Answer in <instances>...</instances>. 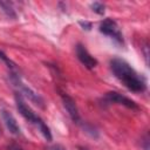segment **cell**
<instances>
[{"label":"cell","mask_w":150,"mask_h":150,"mask_svg":"<svg viewBox=\"0 0 150 150\" xmlns=\"http://www.w3.org/2000/svg\"><path fill=\"white\" fill-rule=\"evenodd\" d=\"M77 149H79V150H89V149H87V148H84V146H77Z\"/></svg>","instance_id":"17"},{"label":"cell","mask_w":150,"mask_h":150,"mask_svg":"<svg viewBox=\"0 0 150 150\" xmlns=\"http://www.w3.org/2000/svg\"><path fill=\"white\" fill-rule=\"evenodd\" d=\"M110 69L116 79H118L129 90L134 93H143L146 89L145 79L139 75L127 61L115 57L110 61Z\"/></svg>","instance_id":"1"},{"label":"cell","mask_w":150,"mask_h":150,"mask_svg":"<svg viewBox=\"0 0 150 150\" xmlns=\"http://www.w3.org/2000/svg\"><path fill=\"white\" fill-rule=\"evenodd\" d=\"M141 142H142L141 146L143 148V150H149V135H148V134L144 136V138H143Z\"/></svg>","instance_id":"12"},{"label":"cell","mask_w":150,"mask_h":150,"mask_svg":"<svg viewBox=\"0 0 150 150\" xmlns=\"http://www.w3.org/2000/svg\"><path fill=\"white\" fill-rule=\"evenodd\" d=\"M15 103H16V109H18V111H19L28 122H30L32 124H34V125L40 130V132L43 135V137H45L47 141H52V132H50L49 127L46 124V122H45L39 115H36V114L30 109V107H28V105L26 104V102L23 101L22 96H21L19 93L15 94Z\"/></svg>","instance_id":"2"},{"label":"cell","mask_w":150,"mask_h":150,"mask_svg":"<svg viewBox=\"0 0 150 150\" xmlns=\"http://www.w3.org/2000/svg\"><path fill=\"white\" fill-rule=\"evenodd\" d=\"M1 117H2V120H4V122H5V125L7 127V129L9 130L11 134H13V135H15V136H18V135L21 134L20 127H19V124H18L15 117L12 115L11 111H8V110H6V109H2V110H1Z\"/></svg>","instance_id":"8"},{"label":"cell","mask_w":150,"mask_h":150,"mask_svg":"<svg viewBox=\"0 0 150 150\" xmlns=\"http://www.w3.org/2000/svg\"><path fill=\"white\" fill-rule=\"evenodd\" d=\"M0 60L6 64V67L8 68L9 71H19V68H18L16 63L14 61H12L2 50H0Z\"/></svg>","instance_id":"10"},{"label":"cell","mask_w":150,"mask_h":150,"mask_svg":"<svg viewBox=\"0 0 150 150\" xmlns=\"http://www.w3.org/2000/svg\"><path fill=\"white\" fill-rule=\"evenodd\" d=\"M75 52H76V56L77 59L80 60V62L88 69H94L96 66H97V60L87 50V48L79 43L76 45V48H75Z\"/></svg>","instance_id":"7"},{"label":"cell","mask_w":150,"mask_h":150,"mask_svg":"<svg viewBox=\"0 0 150 150\" xmlns=\"http://www.w3.org/2000/svg\"><path fill=\"white\" fill-rule=\"evenodd\" d=\"M0 9L1 12L9 19H16L18 14L12 5V2H8V1H0Z\"/></svg>","instance_id":"9"},{"label":"cell","mask_w":150,"mask_h":150,"mask_svg":"<svg viewBox=\"0 0 150 150\" xmlns=\"http://www.w3.org/2000/svg\"><path fill=\"white\" fill-rule=\"evenodd\" d=\"M148 56H149V54H148V46L145 45V46H144V57H145L146 64H148Z\"/></svg>","instance_id":"16"},{"label":"cell","mask_w":150,"mask_h":150,"mask_svg":"<svg viewBox=\"0 0 150 150\" xmlns=\"http://www.w3.org/2000/svg\"><path fill=\"white\" fill-rule=\"evenodd\" d=\"M8 77H9V81L11 83L19 90V94L25 97H27L29 101H32L33 103H35L36 105L41 107V108H45V100L38 94L35 93L32 88H29L28 86H26L22 80H21V75H20V71H9L8 73Z\"/></svg>","instance_id":"3"},{"label":"cell","mask_w":150,"mask_h":150,"mask_svg":"<svg viewBox=\"0 0 150 150\" xmlns=\"http://www.w3.org/2000/svg\"><path fill=\"white\" fill-rule=\"evenodd\" d=\"M100 32L103 33L104 35L111 38L112 40H115L117 43H123V35L122 32L117 25V22L110 18L104 19L101 25H100Z\"/></svg>","instance_id":"4"},{"label":"cell","mask_w":150,"mask_h":150,"mask_svg":"<svg viewBox=\"0 0 150 150\" xmlns=\"http://www.w3.org/2000/svg\"><path fill=\"white\" fill-rule=\"evenodd\" d=\"M61 98H62L63 107L67 110V112H68L69 117L71 118V121L74 123H81V117H80V112H79V109H77L75 100L71 96H69L68 94H66V93H61Z\"/></svg>","instance_id":"6"},{"label":"cell","mask_w":150,"mask_h":150,"mask_svg":"<svg viewBox=\"0 0 150 150\" xmlns=\"http://www.w3.org/2000/svg\"><path fill=\"white\" fill-rule=\"evenodd\" d=\"M80 25L82 26L83 29H87V30H90L91 29V22H88V21H80Z\"/></svg>","instance_id":"13"},{"label":"cell","mask_w":150,"mask_h":150,"mask_svg":"<svg viewBox=\"0 0 150 150\" xmlns=\"http://www.w3.org/2000/svg\"><path fill=\"white\" fill-rule=\"evenodd\" d=\"M49 150H67V149H66L64 146L60 145V144H55V145L50 146V148H49Z\"/></svg>","instance_id":"15"},{"label":"cell","mask_w":150,"mask_h":150,"mask_svg":"<svg viewBox=\"0 0 150 150\" xmlns=\"http://www.w3.org/2000/svg\"><path fill=\"white\" fill-rule=\"evenodd\" d=\"M90 7H91V9H93L96 14H98V15H103V14H104L105 6H104L102 2H100V1H95V2L91 4Z\"/></svg>","instance_id":"11"},{"label":"cell","mask_w":150,"mask_h":150,"mask_svg":"<svg viewBox=\"0 0 150 150\" xmlns=\"http://www.w3.org/2000/svg\"><path fill=\"white\" fill-rule=\"evenodd\" d=\"M102 101L104 102V104H110V103H117V104H121V105H124L129 109H132V110H138V105L136 104L135 101H132L131 98L117 93V91H108L104 94Z\"/></svg>","instance_id":"5"},{"label":"cell","mask_w":150,"mask_h":150,"mask_svg":"<svg viewBox=\"0 0 150 150\" xmlns=\"http://www.w3.org/2000/svg\"><path fill=\"white\" fill-rule=\"evenodd\" d=\"M8 150H23V149L20 145H18L15 143H12V144L8 145Z\"/></svg>","instance_id":"14"},{"label":"cell","mask_w":150,"mask_h":150,"mask_svg":"<svg viewBox=\"0 0 150 150\" xmlns=\"http://www.w3.org/2000/svg\"><path fill=\"white\" fill-rule=\"evenodd\" d=\"M2 135V130H1V127H0V136Z\"/></svg>","instance_id":"18"}]
</instances>
